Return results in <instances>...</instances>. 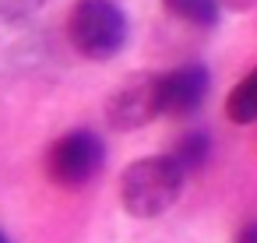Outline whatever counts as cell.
<instances>
[{"mask_svg": "<svg viewBox=\"0 0 257 243\" xmlns=\"http://www.w3.org/2000/svg\"><path fill=\"white\" fill-rule=\"evenodd\" d=\"M67 39L88 60H113L127 46V15L116 0H74Z\"/></svg>", "mask_w": 257, "mask_h": 243, "instance_id": "2", "label": "cell"}, {"mask_svg": "<svg viewBox=\"0 0 257 243\" xmlns=\"http://www.w3.org/2000/svg\"><path fill=\"white\" fill-rule=\"evenodd\" d=\"M162 8L173 18H180V22L194 25V29H215L218 15H222L218 0H162Z\"/></svg>", "mask_w": 257, "mask_h": 243, "instance_id": "6", "label": "cell"}, {"mask_svg": "<svg viewBox=\"0 0 257 243\" xmlns=\"http://www.w3.org/2000/svg\"><path fill=\"white\" fill-rule=\"evenodd\" d=\"M102 166H106V145L88 127L67 131L46 148V176H50V183H57L64 190L88 187L102 173Z\"/></svg>", "mask_w": 257, "mask_h": 243, "instance_id": "3", "label": "cell"}, {"mask_svg": "<svg viewBox=\"0 0 257 243\" xmlns=\"http://www.w3.org/2000/svg\"><path fill=\"white\" fill-rule=\"evenodd\" d=\"M36 8H39V0H0V11L11 15V18H22V15L36 11Z\"/></svg>", "mask_w": 257, "mask_h": 243, "instance_id": "9", "label": "cell"}, {"mask_svg": "<svg viewBox=\"0 0 257 243\" xmlns=\"http://www.w3.org/2000/svg\"><path fill=\"white\" fill-rule=\"evenodd\" d=\"M236 243H257V222L243 225V229L236 232Z\"/></svg>", "mask_w": 257, "mask_h": 243, "instance_id": "10", "label": "cell"}, {"mask_svg": "<svg viewBox=\"0 0 257 243\" xmlns=\"http://www.w3.org/2000/svg\"><path fill=\"white\" fill-rule=\"evenodd\" d=\"M225 116L232 124H253L257 120V71H250L225 99Z\"/></svg>", "mask_w": 257, "mask_h": 243, "instance_id": "7", "label": "cell"}, {"mask_svg": "<svg viewBox=\"0 0 257 243\" xmlns=\"http://www.w3.org/2000/svg\"><path fill=\"white\" fill-rule=\"evenodd\" d=\"M187 169L173 159V155H145L138 162H131L120 176V201L123 211L134 218H159L166 215L176 197L183 194L187 183Z\"/></svg>", "mask_w": 257, "mask_h": 243, "instance_id": "1", "label": "cell"}, {"mask_svg": "<svg viewBox=\"0 0 257 243\" xmlns=\"http://www.w3.org/2000/svg\"><path fill=\"white\" fill-rule=\"evenodd\" d=\"M159 116H162L159 74H148V71L123 81L106 102V120H109L113 131H138V127H148Z\"/></svg>", "mask_w": 257, "mask_h": 243, "instance_id": "4", "label": "cell"}, {"mask_svg": "<svg viewBox=\"0 0 257 243\" xmlns=\"http://www.w3.org/2000/svg\"><path fill=\"white\" fill-rule=\"evenodd\" d=\"M211 92V74L204 64H180L159 74V102L162 116H194Z\"/></svg>", "mask_w": 257, "mask_h": 243, "instance_id": "5", "label": "cell"}, {"mask_svg": "<svg viewBox=\"0 0 257 243\" xmlns=\"http://www.w3.org/2000/svg\"><path fill=\"white\" fill-rule=\"evenodd\" d=\"M0 243H11V239H8V232H4V229H0Z\"/></svg>", "mask_w": 257, "mask_h": 243, "instance_id": "11", "label": "cell"}, {"mask_svg": "<svg viewBox=\"0 0 257 243\" xmlns=\"http://www.w3.org/2000/svg\"><path fill=\"white\" fill-rule=\"evenodd\" d=\"M187 173H197L204 162H208V155H211V138L204 134V131H187L183 138H176V145H173V152H169Z\"/></svg>", "mask_w": 257, "mask_h": 243, "instance_id": "8", "label": "cell"}]
</instances>
